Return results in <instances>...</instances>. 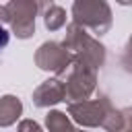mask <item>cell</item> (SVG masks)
<instances>
[{
    "label": "cell",
    "mask_w": 132,
    "mask_h": 132,
    "mask_svg": "<svg viewBox=\"0 0 132 132\" xmlns=\"http://www.w3.org/2000/svg\"><path fill=\"white\" fill-rule=\"evenodd\" d=\"M72 14L78 27H91L99 35L105 33L111 25V12L105 2H74Z\"/></svg>",
    "instance_id": "cell-1"
},
{
    "label": "cell",
    "mask_w": 132,
    "mask_h": 132,
    "mask_svg": "<svg viewBox=\"0 0 132 132\" xmlns=\"http://www.w3.org/2000/svg\"><path fill=\"white\" fill-rule=\"evenodd\" d=\"M70 113L78 124L85 126H103L105 118L111 113L107 99H95V101H80L70 105Z\"/></svg>",
    "instance_id": "cell-2"
},
{
    "label": "cell",
    "mask_w": 132,
    "mask_h": 132,
    "mask_svg": "<svg viewBox=\"0 0 132 132\" xmlns=\"http://www.w3.org/2000/svg\"><path fill=\"white\" fill-rule=\"evenodd\" d=\"M8 10V21L12 23V29L19 37H29L35 29V2H10L6 6Z\"/></svg>",
    "instance_id": "cell-3"
},
{
    "label": "cell",
    "mask_w": 132,
    "mask_h": 132,
    "mask_svg": "<svg viewBox=\"0 0 132 132\" xmlns=\"http://www.w3.org/2000/svg\"><path fill=\"white\" fill-rule=\"evenodd\" d=\"M37 66L43 70H54V72H64L70 64V54L66 52L64 45L58 43H43L35 56Z\"/></svg>",
    "instance_id": "cell-4"
},
{
    "label": "cell",
    "mask_w": 132,
    "mask_h": 132,
    "mask_svg": "<svg viewBox=\"0 0 132 132\" xmlns=\"http://www.w3.org/2000/svg\"><path fill=\"white\" fill-rule=\"evenodd\" d=\"M66 97V85L60 82V80H45L33 95V101L35 105L39 107H45V105H52V103H58Z\"/></svg>",
    "instance_id": "cell-5"
},
{
    "label": "cell",
    "mask_w": 132,
    "mask_h": 132,
    "mask_svg": "<svg viewBox=\"0 0 132 132\" xmlns=\"http://www.w3.org/2000/svg\"><path fill=\"white\" fill-rule=\"evenodd\" d=\"M19 113H21V101L10 97V95L2 97V101H0V126L12 124L19 118Z\"/></svg>",
    "instance_id": "cell-6"
},
{
    "label": "cell",
    "mask_w": 132,
    "mask_h": 132,
    "mask_svg": "<svg viewBox=\"0 0 132 132\" xmlns=\"http://www.w3.org/2000/svg\"><path fill=\"white\" fill-rule=\"evenodd\" d=\"M64 23H66V12H64L58 4H50V8L45 10V27L52 29V31H56V29H60Z\"/></svg>",
    "instance_id": "cell-7"
},
{
    "label": "cell",
    "mask_w": 132,
    "mask_h": 132,
    "mask_svg": "<svg viewBox=\"0 0 132 132\" xmlns=\"http://www.w3.org/2000/svg\"><path fill=\"white\" fill-rule=\"evenodd\" d=\"M45 124H47L50 132H74L72 126H70V122H68V118H66L62 111H52V113L47 116Z\"/></svg>",
    "instance_id": "cell-8"
},
{
    "label": "cell",
    "mask_w": 132,
    "mask_h": 132,
    "mask_svg": "<svg viewBox=\"0 0 132 132\" xmlns=\"http://www.w3.org/2000/svg\"><path fill=\"white\" fill-rule=\"evenodd\" d=\"M19 132H41V128H39L35 122H31V120H25V122H21V126H19Z\"/></svg>",
    "instance_id": "cell-9"
},
{
    "label": "cell",
    "mask_w": 132,
    "mask_h": 132,
    "mask_svg": "<svg viewBox=\"0 0 132 132\" xmlns=\"http://www.w3.org/2000/svg\"><path fill=\"white\" fill-rule=\"evenodd\" d=\"M122 116H124V122H126L128 130L132 132V109H126V111H122Z\"/></svg>",
    "instance_id": "cell-10"
},
{
    "label": "cell",
    "mask_w": 132,
    "mask_h": 132,
    "mask_svg": "<svg viewBox=\"0 0 132 132\" xmlns=\"http://www.w3.org/2000/svg\"><path fill=\"white\" fill-rule=\"evenodd\" d=\"M6 43H8V33H6V31L0 27V47H4Z\"/></svg>",
    "instance_id": "cell-11"
},
{
    "label": "cell",
    "mask_w": 132,
    "mask_h": 132,
    "mask_svg": "<svg viewBox=\"0 0 132 132\" xmlns=\"http://www.w3.org/2000/svg\"><path fill=\"white\" fill-rule=\"evenodd\" d=\"M128 54H132V39H130V43H128Z\"/></svg>",
    "instance_id": "cell-12"
}]
</instances>
